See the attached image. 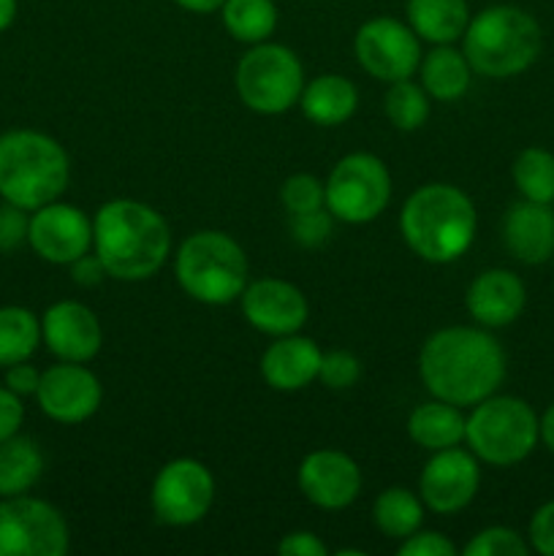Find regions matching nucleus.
<instances>
[{"mask_svg": "<svg viewBox=\"0 0 554 556\" xmlns=\"http://www.w3.org/2000/svg\"><path fill=\"white\" fill-rule=\"evenodd\" d=\"M476 206L454 185L432 182L413 190L400 212V231L407 248L429 264L462 258L476 239Z\"/></svg>", "mask_w": 554, "mask_h": 556, "instance_id": "7ed1b4c3", "label": "nucleus"}, {"mask_svg": "<svg viewBox=\"0 0 554 556\" xmlns=\"http://www.w3.org/2000/svg\"><path fill=\"white\" fill-rule=\"evenodd\" d=\"M277 554L282 556H326V546L313 532H291L277 543Z\"/></svg>", "mask_w": 554, "mask_h": 556, "instance_id": "a19ab883", "label": "nucleus"}, {"mask_svg": "<svg viewBox=\"0 0 554 556\" xmlns=\"http://www.w3.org/2000/svg\"><path fill=\"white\" fill-rule=\"evenodd\" d=\"M356 87L340 74L315 76L310 85H304L302 96H299V106H302L304 117L315 125H324V128L348 123L356 112Z\"/></svg>", "mask_w": 554, "mask_h": 556, "instance_id": "4be33fe9", "label": "nucleus"}, {"mask_svg": "<svg viewBox=\"0 0 554 556\" xmlns=\"http://www.w3.org/2000/svg\"><path fill=\"white\" fill-rule=\"evenodd\" d=\"M41 345V320L27 307H0V367L27 362Z\"/></svg>", "mask_w": 554, "mask_h": 556, "instance_id": "cd10ccee", "label": "nucleus"}, {"mask_svg": "<svg viewBox=\"0 0 554 556\" xmlns=\"http://www.w3.org/2000/svg\"><path fill=\"white\" fill-rule=\"evenodd\" d=\"M418 375L435 400L473 407L500 389L505 378V353L489 331L449 326L424 342Z\"/></svg>", "mask_w": 554, "mask_h": 556, "instance_id": "f257e3e1", "label": "nucleus"}, {"mask_svg": "<svg viewBox=\"0 0 554 556\" xmlns=\"http://www.w3.org/2000/svg\"><path fill=\"white\" fill-rule=\"evenodd\" d=\"M538 416L519 396H487L465 418V443L487 465L511 467L536 451Z\"/></svg>", "mask_w": 554, "mask_h": 556, "instance_id": "0eeeda50", "label": "nucleus"}, {"mask_svg": "<svg viewBox=\"0 0 554 556\" xmlns=\"http://www.w3.org/2000/svg\"><path fill=\"white\" fill-rule=\"evenodd\" d=\"M221 14L228 36L242 43L266 41L277 27L275 0H226Z\"/></svg>", "mask_w": 554, "mask_h": 556, "instance_id": "c85d7f7f", "label": "nucleus"}, {"mask_svg": "<svg viewBox=\"0 0 554 556\" xmlns=\"http://www.w3.org/2000/svg\"><path fill=\"white\" fill-rule=\"evenodd\" d=\"M527 535H530V548L543 556H554V500L543 503L532 514Z\"/></svg>", "mask_w": 554, "mask_h": 556, "instance_id": "e433bc0d", "label": "nucleus"}, {"mask_svg": "<svg viewBox=\"0 0 554 556\" xmlns=\"http://www.w3.org/2000/svg\"><path fill=\"white\" fill-rule=\"evenodd\" d=\"M43 472L41 448L20 432L0 440V497H20L38 483Z\"/></svg>", "mask_w": 554, "mask_h": 556, "instance_id": "a878e982", "label": "nucleus"}, {"mask_svg": "<svg viewBox=\"0 0 554 556\" xmlns=\"http://www.w3.org/2000/svg\"><path fill=\"white\" fill-rule=\"evenodd\" d=\"M177 282L190 299L223 307L248 288V255L223 231L190 233L174 261Z\"/></svg>", "mask_w": 554, "mask_h": 556, "instance_id": "423d86ee", "label": "nucleus"}, {"mask_svg": "<svg viewBox=\"0 0 554 556\" xmlns=\"http://www.w3.org/2000/svg\"><path fill=\"white\" fill-rule=\"evenodd\" d=\"M331 228H335V215L326 206L291 215V237L302 248H320L331 237Z\"/></svg>", "mask_w": 554, "mask_h": 556, "instance_id": "f704fd0d", "label": "nucleus"}, {"mask_svg": "<svg viewBox=\"0 0 554 556\" xmlns=\"http://www.w3.org/2000/svg\"><path fill=\"white\" fill-rule=\"evenodd\" d=\"M543 33L536 16L516 5H489L478 11L462 36V52L473 74L511 79L538 60Z\"/></svg>", "mask_w": 554, "mask_h": 556, "instance_id": "39448f33", "label": "nucleus"}, {"mask_svg": "<svg viewBox=\"0 0 554 556\" xmlns=\"http://www.w3.org/2000/svg\"><path fill=\"white\" fill-rule=\"evenodd\" d=\"M41 342L60 362L85 364L103 345L101 320L81 302H58L43 313Z\"/></svg>", "mask_w": 554, "mask_h": 556, "instance_id": "a211bd4d", "label": "nucleus"}, {"mask_svg": "<svg viewBox=\"0 0 554 556\" xmlns=\"http://www.w3.org/2000/svg\"><path fill=\"white\" fill-rule=\"evenodd\" d=\"M92 248L109 277L139 282L155 275L172 250L166 217L134 199L106 201L92 220Z\"/></svg>", "mask_w": 554, "mask_h": 556, "instance_id": "f03ea898", "label": "nucleus"}, {"mask_svg": "<svg viewBox=\"0 0 554 556\" xmlns=\"http://www.w3.org/2000/svg\"><path fill=\"white\" fill-rule=\"evenodd\" d=\"M282 206L288 215H302V212H313L326 206V185L315 179L313 174H293L282 182L280 190Z\"/></svg>", "mask_w": 554, "mask_h": 556, "instance_id": "473e14b6", "label": "nucleus"}, {"mask_svg": "<svg viewBox=\"0 0 554 556\" xmlns=\"http://www.w3.org/2000/svg\"><path fill=\"white\" fill-rule=\"evenodd\" d=\"M358 65L367 71L373 79L380 81H400L411 79L413 71L421 63V43L411 30V25L391 16H375L364 22L356 30L353 41Z\"/></svg>", "mask_w": 554, "mask_h": 556, "instance_id": "f8f14e48", "label": "nucleus"}, {"mask_svg": "<svg viewBox=\"0 0 554 556\" xmlns=\"http://www.w3.org/2000/svg\"><path fill=\"white\" fill-rule=\"evenodd\" d=\"M514 182L519 188L521 199L538 201V204H552L554 201V155L543 147H527L516 155Z\"/></svg>", "mask_w": 554, "mask_h": 556, "instance_id": "c756f323", "label": "nucleus"}, {"mask_svg": "<svg viewBox=\"0 0 554 556\" xmlns=\"http://www.w3.org/2000/svg\"><path fill=\"white\" fill-rule=\"evenodd\" d=\"M418 71H421V87L427 90L429 98H435V101H459V98L470 90V63H467L465 52L454 49L451 43L435 47L427 58H421Z\"/></svg>", "mask_w": 554, "mask_h": 556, "instance_id": "b1692460", "label": "nucleus"}, {"mask_svg": "<svg viewBox=\"0 0 554 556\" xmlns=\"http://www.w3.org/2000/svg\"><path fill=\"white\" fill-rule=\"evenodd\" d=\"M456 546L440 532H413L400 546V556H454Z\"/></svg>", "mask_w": 554, "mask_h": 556, "instance_id": "4c0bfd02", "label": "nucleus"}, {"mask_svg": "<svg viewBox=\"0 0 554 556\" xmlns=\"http://www.w3.org/2000/svg\"><path fill=\"white\" fill-rule=\"evenodd\" d=\"M465 556H527L530 543L511 527H487L465 546Z\"/></svg>", "mask_w": 554, "mask_h": 556, "instance_id": "2f4dec72", "label": "nucleus"}, {"mask_svg": "<svg viewBox=\"0 0 554 556\" xmlns=\"http://www.w3.org/2000/svg\"><path fill=\"white\" fill-rule=\"evenodd\" d=\"M27 244H30L38 258L58 266H71L76 258L90 253L92 223L74 204L52 201V204L33 210Z\"/></svg>", "mask_w": 554, "mask_h": 556, "instance_id": "4468645a", "label": "nucleus"}, {"mask_svg": "<svg viewBox=\"0 0 554 556\" xmlns=\"http://www.w3.org/2000/svg\"><path fill=\"white\" fill-rule=\"evenodd\" d=\"M239 302H242L244 320L261 334H297L307 324V299L293 282L275 280V277L248 282Z\"/></svg>", "mask_w": 554, "mask_h": 556, "instance_id": "dca6fc26", "label": "nucleus"}, {"mask_svg": "<svg viewBox=\"0 0 554 556\" xmlns=\"http://www.w3.org/2000/svg\"><path fill=\"white\" fill-rule=\"evenodd\" d=\"M177 5H182L185 11H193V14H212V11L221 9L226 0H174Z\"/></svg>", "mask_w": 554, "mask_h": 556, "instance_id": "c03bdc74", "label": "nucleus"}, {"mask_svg": "<svg viewBox=\"0 0 554 556\" xmlns=\"http://www.w3.org/2000/svg\"><path fill=\"white\" fill-rule=\"evenodd\" d=\"M326 210L342 223H369L391 199V177L386 163L369 152L345 155L326 179Z\"/></svg>", "mask_w": 554, "mask_h": 556, "instance_id": "1a4fd4ad", "label": "nucleus"}, {"mask_svg": "<svg viewBox=\"0 0 554 556\" xmlns=\"http://www.w3.org/2000/svg\"><path fill=\"white\" fill-rule=\"evenodd\" d=\"M304 90V68L282 43H253L237 65V92L248 109L259 114H282L299 103Z\"/></svg>", "mask_w": 554, "mask_h": 556, "instance_id": "6e6552de", "label": "nucleus"}, {"mask_svg": "<svg viewBox=\"0 0 554 556\" xmlns=\"http://www.w3.org/2000/svg\"><path fill=\"white\" fill-rule=\"evenodd\" d=\"M318 378L326 389L345 391L356 386V380L362 378V364H358V358L351 351H329L320 356Z\"/></svg>", "mask_w": 554, "mask_h": 556, "instance_id": "72a5a7b5", "label": "nucleus"}, {"mask_svg": "<svg viewBox=\"0 0 554 556\" xmlns=\"http://www.w3.org/2000/svg\"><path fill=\"white\" fill-rule=\"evenodd\" d=\"M68 546V525L54 505L27 494L0 503V556H63Z\"/></svg>", "mask_w": 554, "mask_h": 556, "instance_id": "9d476101", "label": "nucleus"}, {"mask_svg": "<svg viewBox=\"0 0 554 556\" xmlns=\"http://www.w3.org/2000/svg\"><path fill=\"white\" fill-rule=\"evenodd\" d=\"M43 416L58 424H81L101 407L103 389L96 375L76 362H60L43 369L36 391Z\"/></svg>", "mask_w": 554, "mask_h": 556, "instance_id": "2eb2a0df", "label": "nucleus"}, {"mask_svg": "<svg viewBox=\"0 0 554 556\" xmlns=\"http://www.w3.org/2000/svg\"><path fill=\"white\" fill-rule=\"evenodd\" d=\"M470 9L467 0H407V25L421 41L454 43L465 36Z\"/></svg>", "mask_w": 554, "mask_h": 556, "instance_id": "5701e85b", "label": "nucleus"}, {"mask_svg": "<svg viewBox=\"0 0 554 556\" xmlns=\"http://www.w3.org/2000/svg\"><path fill=\"white\" fill-rule=\"evenodd\" d=\"M373 519L380 535L391 541H405L421 527L424 521V503L413 492L402 486H391L378 494L373 505Z\"/></svg>", "mask_w": 554, "mask_h": 556, "instance_id": "bb28decb", "label": "nucleus"}, {"mask_svg": "<svg viewBox=\"0 0 554 556\" xmlns=\"http://www.w3.org/2000/svg\"><path fill=\"white\" fill-rule=\"evenodd\" d=\"M527 304V288L519 275L508 269H487L470 282L465 307L483 329H503L521 315Z\"/></svg>", "mask_w": 554, "mask_h": 556, "instance_id": "6ab92c4d", "label": "nucleus"}, {"mask_svg": "<svg viewBox=\"0 0 554 556\" xmlns=\"http://www.w3.org/2000/svg\"><path fill=\"white\" fill-rule=\"evenodd\" d=\"M538 434H541V443L554 454V405H549L546 413L538 418Z\"/></svg>", "mask_w": 554, "mask_h": 556, "instance_id": "37998d69", "label": "nucleus"}, {"mask_svg": "<svg viewBox=\"0 0 554 556\" xmlns=\"http://www.w3.org/2000/svg\"><path fill=\"white\" fill-rule=\"evenodd\" d=\"M27 228H30V215L22 206L0 204V253H14L16 248L27 242Z\"/></svg>", "mask_w": 554, "mask_h": 556, "instance_id": "c9c22d12", "label": "nucleus"}, {"mask_svg": "<svg viewBox=\"0 0 554 556\" xmlns=\"http://www.w3.org/2000/svg\"><path fill=\"white\" fill-rule=\"evenodd\" d=\"M320 348L307 337L286 334L275 337L261 358V375L266 383L277 391H299L318 380L320 369Z\"/></svg>", "mask_w": 554, "mask_h": 556, "instance_id": "412c9836", "label": "nucleus"}, {"mask_svg": "<svg viewBox=\"0 0 554 556\" xmlns=\"http://www.w3.org/2000/svg\"><path fill=\"white\" fill-rule=\"evenodd\" d=\"M16 20V0H0V33L9 30Z\"/></svg>", "mask_w": 554, "mask_h": 556, "instance_id": "a18cd8bd", "label": "nucleus"}, {"mask_svg": "<svg viewBox=\"0 0 554 556\" xmlns=\"http://www.w3.org/2000/svg\"><path fill=\"white\" fill-rule=\"evenodd\" d=\"M38 383H41V372L33 364L20 362L5 367V389L14 391L16 396H36Z\"/></svg>", "mask_w": 554, "mask_h": 556, "instance_id": "ea45409f", "label": "nucleus"}, {"mask_svg": "<svg viewBox=\"0 0 554 556\" xmlns=\"http://www.w3.org/2000/svg\"><path fill=\"white\" fill-rule=\"evenodd\" d=\"M22 421H25V405H22V396H16L14 391L0 386V440L20 432Z\"/></svg>", "mask_w": 554, "mask_h": 556, "instance_id": "58836bf2", "label": "nucleus"}, {"mask_svg": "<svg viewBox=\"0 0 554 556\" xmlns=\"http://www.w3.org/2000/svg\"><path fill=\"white\" fill-rule=\"evenodd\" d=\"M478 483H481V470L473 451H462L459 445H454V448L435 451L429 456L418 478V492H421V503L432 514L451 516L473 503Z\"/></svg>", "mask_w": 554, "mask_h": 556, "instance_id": "ddd939ff", "label": "nucleus"}, {"mask_svg": "<svg viewBox=\"0 0 554 556\" xmlns=\"http://www.w3.org/2000/svg\"><path fill=\"white\" fill-rule=\"evenodd\" d=\"M299 489L318 508L342 510L362 492V470L342 451H313L299 465Z\"/></svg>", "mask_w": 554, "mask_h": 556, "instance_id": "f3484780", "label": "nucleus"}, {"mask_svg": "<svg viewBox=\"0 0 554 556\" xmlns=\"http://www.w3.org/2000/svg\"><path fill=\"white\" fill-rule=\"evenodd\" d=\"M103 277H106V269H103V264L98 255L85 253L81 258H76L74 264H71V280H74L76 286L92 288V286H98Z\"/></svg>", "mask_w": 554, "mask_h": 556, "instance_id": "79ce46f5", "label": "nucleus"}, {"mask_svg": "<svg viewBox=\"0 0 554 556\" xmlns=\"http://www.w3.org/2000/svg\"><path fill=\"white\" fill-rule=\"evenodd\" d=\"M383 112L396 130H418L429 117V96L411 79L391 81L383 98Z\"/></svg>", "mask_w": 554, "mask_h": 556, "instance_id": "7c9ffc66", "label": "nucleus"}, {"mask_svg": "<svg viewBox=\"0 0 554 556\" xmlns=\"http://www.w3.org/2000/svg\"><path fill=\"white\" fill-rule=\"evenodd\" d=\"M152 510L168 527H190L204 519L215 500V478L201 462L174 459L152 483Z\"/></svg>", "mask_w": 554, "mask_h": 556, "instance_id": "9b49d317", "label": "nucleus"}, {"mask_svg": "<svg viewBox=\"0 0 554 556\" xmlns=\"http://www.w3.org/2000/svg\"><path fill=\"white\" fill-rule=\"evenodd\" d=\"M503 242L527 266L546 264L554 255V210L538 201H516L503 220Z\"/></svg>", "mask_w": 554, "mask_h": 556, "instance_id": "aec40b11", "label": "nucleus"}, {"mask_svg": "<svg viewBox=\"0 0 554 556\" xmlns=\"http://www.w3.org/2000/svg\"><path fill=\"white\" fill-rule=\"evenodd\" d=\"M407 434H411L413 443L432 451V454L454 448L465 440V418H462L459 407L443 400L424 402L407 418Z\"/></svg>", "mask_w": 554, "mask_h": 556, "instance_id": "393cba45", "label": "nucleus"}, {"mask_svg": "<svg viewBox=\"0 0 554 556\" xmlns=\"http://www.w3.org/2000/svg\"><path fill=\"white\" fill-rule=\"evenodd\" d=\"M71 163L63 144L41 130L0 134V199L33 212L68 188Z\"/></svg>", "mask_w": 554, "mask_h": 556, "instance_id": "20e7f679", "label": "nucleus"}]
</instances>
